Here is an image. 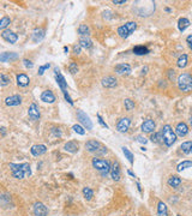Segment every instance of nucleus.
Masks as SVG:
<instances>
[{"label":"nucleus","mask_w":192,"mask_h":216,"mask_svg":"<svg viewBox=\"0 0 192 216\" xmlns=\"http://www.w3.org/2000/svg\"><path fill=\"white\" fill-rule=\"evenodd\" d=\"M62 94H64V97H65V100L67 101L70 105L72 106V105H73V101H72V99L70 97V95H69V93H67V90H66V91H64Z\"/></svg>","instance_id":"nucleus-46"},{"label":"nucleus","mask_w":192,"mask_h":216,"mask_svg":"<svg viewBox=\"0 0 192 216\" xmlns=\"http://www.w3.org/2000/svg\"><path fill=\"white\" fill-rule=\"evenodd\" d=\"M78 45L82 47V48H91L92 42L88 36H82V37L79 39V43H78Z\"/></svg>","instance_id":"nucleus-30"},{"label":"nucleus","mask_w":192,"mask_h":216,"mask_svg":"<svg viewBox=\"0 0 192 216\" xmlns=\"http://www.w3.org/2000/svg\"><path fill=\"white\" fill-rule=\"evenodd\" d=\"M5 103L10 106V107H16V106H19L22 103V97L19 95H12V96H8L5 99Z\"/></svg>","instance_id":"nucleus-15"},{"label":"nucleus","mask_w":192,"mask_h":216,"mask_svg":"<svg viewBox=\"0 0 192 216\" xmlns=\"http://www.w3.org/2000/svg\"><path fill=\"white\" fill-rule=\"evenodd\" d=\"M28 115H29V119H30L31 121H36V120L40 119L41 113H40V108H38V106L36 103H31L30 106H29Z\"/></svg>","instance_id":"nucleus-8"},{"label":"nucleus","mask_w":192,"mask_h":216,"mask_svg":"<svg viewBox=\"0 0 192 216\" xmlns=\"http://www.w3.org/2000/svg\"><path fill=\"white\" fill-rule=\"evenodd\" d=\"M72 130L76 132V133H78V135H85V130H84V127L82 126V125H79V124H76V125H73L72 126Z\"/></svg>","instance_id":"nucleus-40"},{"label":"nucleus","mask_w":192,"mask_h":216,"mask_svg":"<svg viewBox=\"0 0 192 216\" xmlns=\"http://www.w3.org/2000/svg\"><path fill=\"white\" fill-rule=\"evenodd\" d=\"M101 83L105 88H111L112 89V88H115L118 85V81H116V78L112 77V76H107V77L102 78Z\"/></svg>","instance_id":"nucleus-17"},{"label":"nucleus","mask_w":192,"mask_h":216,"mask_svg":"<svg viewBox=\"0 0 192 216\" xmlns=\"http://www.w3.org/2000/svg\"><path fill=\"white\" fill-rule=\"evenodd\" d=\"M186 42H187V45H189V47H190V49L192 51V34L186 37Z\"/></svg>","instance_id":"nucleus-50"},{"label":"nucleus","mask_w":192,"mask_h":216,"mask_svg":"<svg viewBox=\"0 0 192 216\" xmlns=\"http://www.w3.org/2000/svg\"><path fill=\"white\" fill-rule=\"evenodd\" d=\"M92 167L95 169H97L100 172L102 175H107L108 173L111 172V163L106 160H102V159H92Z\"/></svg>","instance_id":"nucleus-5"},{"label":"nucleus","mask_w":192,"mask_h":216,"mask_svg":"<svg viewBox=\"0 0 192 216\" xmlns=\"http://www.w3.org/2000/svg\"><path fill=\"white\" fill-rule=\"evenodd\" d=\"M16 81H17V84L18 86H27V85H29L30 83V78L28 77L25 73H19V75H17V77H16Z\"/></svg>","instance_id":"nucleus-21"},{"label":"nucleus","mask_w":192,"mask_h":216,"mask_svg":"<svg viewBox=\"0 0 192 216\" xmlns=\"http://www.w3.org/2000/svg\"><path fill=\"white\" fill-rule=\"evenodd\" d=\"M124 105H125V108H126V110H132L133 108H135V102L130 99H125L124 101Z\"/></svg>","instance_id":"nucleus-41"},{"label":"nucleus","mask_w":192,"mask_h":216,"mask_svg":"<svg viewBox=\"0 0 192 216\" xmlns=\"http://www.w3.org/2000/svg\"><path fill=\"white\" fill-rule=\"evenodd\" d=\"M136 139H137V142L142 143V144H146V142H148V139H146L145 137H143V136H137Z\"/></svg>","instance_id":"nucleus-47"},{"label":"nucleus","mask_w":192,"mask_h":216,"mask_svg":"<svg viewBox=\"0 0 192 216\" xmlns=\"http://www.w3.org/2000/svg\"><path fill=\"white\" fill-rule=\"evenodd\" d=\"M136 29H137V23L136 22H127L121 27H119L116 32L121 39H127L129 36H131L135 32Z\"/></svg>","instance_id":"nucleus-4"},{"label":"nucleus","mask_w":192,"mask_h":216,"mask_svg":"<svg viewBox=\"0 0 192 216\" xmlns=\"http://www.w3.org/2000/svg\"><path fill=\"white\" fill-rule=\"evenodd\" d=\"M177 65H178V67H180V69H183V67H185V66L187 65V55H186V54H181V55L178 58Z\"/></svg>","instance_id":"nucleus-34"},{"label":"nucleus","mask_w":192,"mask_h":216,"mask_svg":"<svg viewBox=\"0 0 192 216\" xmlns=\"http://www.w3.org/2000/svg\"><path fill=\"white\" fill-rule=\"evenodd\" d=\"M101 147H102V144H101L99 140H96V139H90V140H88L85 143V149L89 153H95L96 154L100 150Z\"/></svg>","instance_id":"nucleus-10"},{"label":"nucleus","mask_w":192,"mask_h":216,"mask_svg":"<svg viewBox=\"0 0 192 216\" xmlns=\"http://www.w3.org/2000/svg\"><path fill=\"white\" fill-rule=\"evenodd\" d=\"M187 168H192V162L191 161H184L181 163H179L177 167L178 172H183V170L187 169Z\"/></svg>","instance_id":"nucleus-35"},{"label":"nucleus","mask_w":192,"mask_h":216,"mask_svg":"<svg viewBox=\"0 0 192 216\" xmlns=\"http://www.w3.org/2000/svg\"><path fill=\"white\" fill-rule=\"evenodd\" d=\"M11 23V19L8 18V17H2L1 19H0V29H5V28H7L8 25Z\"/></svg>","instance_id":"nucleus-39"},{"label":"nucleus","mask_w":192,"mask_h":216,"mask_svg":"<svg viewBox=\"0 0 192 216\" xmlns=\"http://www.w3.org/2000/svg\"><path fill=\"white\" fill-rule=\"evenodd\" d=\"M157 215L159 216H168V209L163 202H159L157 204Z\"/></svg>","instance_id":"nucleus-26"},{"label":"nucleus","mask_w":192,"mask_h":216,"mask_svg":"<svg viewBox=\"0 0 192 216\" xmlns=\"http://www.w3.org/2000/svg\"><path fill=\"white\" fill-rule=\"evenodd\" d=\"M180 149H181V151H183L185 155L192 154V142H191V140L184 142V143L180 145Z\"/></svg>","instance_id":"nucleus-29"},{"label":"nucleus","mask_w":192,"mask_h":216,"mask_svg":"<svg viewBox=\"0 0 192 216\" xmlns=\"http://www.w3.org/2000/svg\"><path fill=\"white\" fill-rule=\"evenodd\" d=\"M10 83V77L7 75L0 73V86H6Z\"/></svg>","instance_id":"nucleus-38"},{"label":"nucleus","mask_w":192,"mask_h":216,"mask_svg":"<svg viewBox=\"0 0 192 216\" xmlns=\"http://www.w3.org/2000/svg\"><path fill=\"white\" fill-rule=\"evenodd\" d=\"M45 34H46V30L45 29H35L34 32H32V42H35V43H37L40 42L41 40L45 37Z\"/></svg>","instance_id":"nucleus-23"},{"label":"nucleus","mask_w":192,"mask_h":216,"mask_svg":"<svg viewBox=\"0 0 192 216\" xmlns=\"http://www.w3.org/2000/svg\"><path fill=\"white\" fill-rule=\"evenodd\" d=\"M131 119L130 118H121L116 124V130L119 132H127L130 129Z\"/></svg>","instance_id":"nucleus-12"},{"label":"nucleus","mask_w":192,"mask_h":216,"mask_svg":"<svg viewBox=\"0 0 192 216\" xmlns=\"http://www.w3.org/2000/svg\"><path fill=\"white\" fill-rule=\"evenodd\" d=\"M161 132L163 136V143L166 144V147H172L177 140V135L170 127V125H165L162 127Z\"/></svg>","instance_id":"nucleus-3"},{"label":"nucleus","mask_w":192,"mask_h":216,"mask_svg":"<svg viewBox=\"0 0 192 216\" xmlns=\"http://www.w3.org/2000/svg\"><path fill=\"white\" fill-rule=\"evenodd\" d=\"M10 169L12 173V177L16 179H24L25 177H30L31 175V169L29 163H10Z\"/></svg>","instance_id":"nucleus-1"},{"label":"nucleus","mask_w":192,"mask_h":216,"mask_svg":"<svg viewBox=\"0 0 192 216\" xmlns=\"http://www.w3.org/2000/svg\"><path fill=\"white\" fill-rule=\"evenodd\" d=\"M127 174H129V175H131V177L136 178V175H135V173H133V172H131V170H127Z\"/></svg>","instance_id":"nucleus-53"},{"label":"nucleus","mask_w":192,"mask_h":216,"mask_svg":"<svg viewBox=\"0 0 192 216\" xmlns=\"http://www.w3.org/2000/svg\"><path fill=\"white\" fill-rule=\"evenodd\" d=\"M132 52H133V54H136V55H145V54H148L150 51H149V48L145 46H136V47H133Z\"/></svg>","instance_id":"nucleus-25"},{"label":"nucleus","mask_w":192,"mask_h":216,"mask_svg":"<svg viewBox=\"0 0 192 216\" xmlns=\"http://www.w3.org/2000/svg\"><path fill=\"white\" fill-rule=\"evenodd\" d=\"M143 71V73H146V71H148V67H144V69L142 70Z\"/></svg>","instance_id":"nucleus-57"},{"label":"nucleus","mask_w":192,"mask_h":216,"mask_svg":"<svg viewBox=\"0 0 192 216\" xmlns=\"http://www.w3.org/2000/svg\"><path fill=\"white\" fill-rule=\"evenodd\" d=\"M1 37L5 40V41H7L8 43H16L17 40H18L17 34H15L13 31L11 30H4L1 32Z\"/></svg>","instance_id":"nucleus-13"},{"label":"nucleus","mask_w":192,"mask_h":216,"mask_svg":"<svg viewBox=\"0 0 192 216\" xmlns=\"http://www.w3.org/2000/svg\"><path fill=\"white\" fill-rule=\"evenodd\" d=\"M168 75H169V78H170V79H173L175 73H174V71H172V70H170V71H168Z\"/></svg>","instance_id":"nucleus-52"},{"label":"nucleus","mask_w":192,"mask_h":216,"mask_svg":"<svg viewBox=\"0 0 192 216\" xmlns=\"http://www.w3.org/2000/svg\"><path fill=\"white\" fill-rule=\"evenodd\" d=\"M137 187H138L139 192H142V187H140V184H139V183H137Z\"/></svg>","instance_id":"nucleus-56"},{"label":"nucleus","mask_w":192,"mask_h":216,"mask_svg":"<svg viewBox=\"0 0 192 216\" xmlns=\"http://www.w3.org/2000/svg\"><path fill=\"white\" fill-rule=\"evenodd\" d=\"M77 119L79 120V123L82 124V125L84 126L86 130H92L91 120H90V118L86 115L83 110H81V109H78V110H77Z\"/></svg>","instance_id":"nucleus-6"},{"label":"nucleus","mask_w":192,"mask_h":216,"mask_svg":"<svg viewBox=\"0 0 192 216\" xmlns=\"http://www.w3.org/2000/svg\"><path fill=\"white\" fill-rule=\"evenodd\" d=\"M125 2H126V0H113V4L115 5H123Z\"/></svg>","instance_id":"nucleus-51"},{"label":"nucleus","mask_w":192,"mask_h":216,"mask_svg":"<svg viewBox=\"0 0 192 216\" xmlns=\"http://www.w3.org/2000/svg\"><path fill=\"white\" fill-rule=\"evenodd\" d=\"M10 202H11V196H8V194H1L0 196V205L2 208H7L10 205Z\"/></svg>","instance_id":"nucleus-33"},{"label":"nucleus","mask_w":192,"mask_h":216,"mask_svg":"<svg viewBox=\"0 0 192 216\" xmlns=\"http://www.w3.org/2000/svg\"><path fill=\"white\" fill-rule=\"evenodd\" d=\"M54 75H55V81H57V83L59 85V88L62 89V93L66 91V89H67V82H66L65 77L60 73V71H59L58 67L54 69Z\"/></svg>","instance_id":"nucleus-7"},{"label":"nucleus","mask_w":192,"mask_h":216,"mask_svg":"<svg viewBox=\"0 0 192 216\" xmlns=\"http://www.w3.org/2000/svg\"><path fill=\"white\" fill-rule=\"evenodd\" d=\"M167 184H168L170 187H174V189H177L178 186L181 184V179L178 177V175H172V177L168 179Z\"/></svg>","instance_id":"nucleus-28"},{"label":"nucleus","mask_w":192,"mask_h":216,"mask_svg":"<svg viewBox=\"0 0 192 216\" xmlns=\"http://www.w3.org/2000/svg\"><path fill=\"white\" fill-rule=\"evenodd\" d=\"M189 27H190V21L187 18H180L178 21V29L181 31V32L186 30Z\"/></svg>","instance_id":"nucleus-27"},{"label":"nucleus","mask_w":192,"mask_h":216,"mask_svg":"<svg viewBox=\"0 0 192 216\" xmlns=\"http://www.w3.org/2000/svg\"><path fill=\"white\" fill-rule=\"evenodd\" d=\"M23 64L27 69H32V67H34V64H32L30 60H28V59H23Z\"/></svg>","instance_id":"nucleus-45"},{"label":"nucleus","mask_w":192,"mask_h":216,"mask_svg":"<svg viewBox=\"0 0 192 216\" xmlns=\"http://www.w3.org/2000/svg\"><path fill=\"white\" fill-rule=\"evenodd\" d=\"M64 149H65V151H67V153L75 154V153H77V151H78L79 145H78V143H77V142H75V140H70V142H67V143H65Z\"/></svg>","instance_id":"nucleus-20"},{"label":"nucleus","mask_w":192,"mask_h":216,"mask_svg":"<svg viewBox=\"0 0 192 216\" xmlns=\"http://www.w3.org/2000/svg\"><path fill=\"white\" fill-rule=\"evenodd\" d=\"M150 140L155 143V144H161L163 143V136H162V132H156V133H154L151 135V137H150Z\"/></svg>","instance_id":"nucleus-32"},{"label":"nucleus","mask_w":192,"mask_h":216,"mask_svg":"<svg viewBox=\"0 0 192 216\" xmlns=\"http://www.w3.org/2000/svg\"><path fill=\"white\" fill-rule=\"evenodd\" d=\"M81 49H82V47L79 46V45H75V46H73V53L79 54L81 53Z\"/></svg>","instance_id":"nucleus-49"},{"label":"nucleus","mask_w":192,"mask_h":216,"mask_svg":"<svg viewBox=\"0 0 192 216\" xmlns=\"http://www.w3.org/2000/svg\"><path fill=\"white\" fill-rule=\"evenodd\" d=\"M97 119H99V123H100L101 125L103 126V127H106V129H108V125H107L106 123H105V121H103V119H102V116H101L100 114H97Z\"/></svg>","instance_id":"nucleus-48"},{"label":"nucleus","mask_w":192,"mask_h":216,"mask_svg":"<svg viewBox=\"0 0 192 216\" xmlns=\"http://www.w3.org/2000/svg\"><path fill=\"white\" fill-rule=\"evenodd\" d=\"M78 34L82 36H89L90 35V28L86 25V24H81L78 27Z\"/></svg>","instance_id":"nucleus-31"},{"label":"nucleus","mask_w":192,"mask_h":216,"mask_svg":"<svg viewBox=\"0 0 192 216\" xmlns=\"http://www.w3.org/2000/svg\"><path fill=\"white\" fill-rule=\"evenodd\" d=\"M123 153H124V155L126 156V159L129 160V162H130L131 164H133V154H132L126 147H123Z\"/></svg>","instance_id":"nucleus-37"},{"label":"nucleus","mask_w":192,"mask_h":216,"mask_svg":"<svg viewBox=\"0 0 192 216\" xmlns=\"http://www.w3.org/2000/svg\"><path fill=\"white\" fill-rule=\"evenodd\" d=\"M32 211H34V215L35 216H47V214H48L47 207L43 203H41V202H36L34 204Z\"/></svg>","instance_id":"nucleus-9"},{"label":"nucleus","mask_w":192,"mask_h":216,"mask_svg":"<svg viewBox=\"0 0 192 216\" xmlns=\"http://www.w3.org/2000/svg\"><path fill=\"white\" fill-rule=\"evenodd\" d=\"M177 216H181V215H177Z\"/></svg>","instance_id":"nucleus-59"},{"label":"nucleus","mask_w":192,"mask_h":216,"mask_svg":"<svg viewBox=\"0 0 192 216\" xmlns=\"http://www.w3.org/2000/svg\"><path fill=\"white\" fill-rule=\"evenodd\" d=\"M109 174H111L112 179L115 180V181H119V180H120V178H121V170H120V164H119V162L118 161H115L114 163L112 164Z\"/></svg>","instance_id":"nucleus-11"},{"label":"nucleus","mask_w":192,"mask_h":216,"mask_svg":"<svg viewBox=\"0 0 192 216\" xmlns=\"http://www.w3.org/2000/svg\"><path fill=\"white\" fill-rule=\"evenodd\" d=\"M69 71L72 73V75H75V73H77V72H78V66H77L76 62H71V64H70Z\"/></svg>","instance_id":"nucleus-42"},{"label":"nucleus","mask_w":192,"mask_h":216,"mask_svg":"<svg viewBox=\"0 0 192 216\" xmlns=\"http://www.w3.org/2000/svg\"><path fill=\"white\" fill-rule=\"evenodd\" d=\"M190 124H191V126H192V116L190 118Z\"/></svg>","instance_id":"nucleus-58"},{"label":"nucleus","mask_w":192,"mask_h":216,"mask_svg":"<svg viewBox=\"0 0 192 216\" xmlns=\"http://www.w3.org/2000/svg\"><path fill=\"white\" fill-rule=\"evenodd\" d=\"M0 130H1V132H2V135H4V136L6 135V129H5V127H1Z\"/></svg>","instance_id":"nucleus-54"},{"label":"nucleus","mask_w":192,"mask_h":216,"mask_svg":"<svg viewBox=\"0 0 192 216\" xmlns=\"http://www.w3.org/2000/svg\"><path fill=\"white\" fill-rule=\"evenodd\" d=\"M83 196L86 201H90L92 197H94V191H92L90 187H84L83 189Z\"/></svg>","instance_id":"nucleus-36"},{"label":"nucleus","mask_w":192,"mask_h":216,"mask_svg":"<svg viewBox=\"0 0 192 216\" xmlns=\"http://www.w3.org/2000/svg\"><path fill=\"white\" fill-rule=\"evenodd\" d=\"M155 127H156V124L154 121L153 119H145L143 124H142V131L144 132V133H150V132H153L155 130Z\"/></svg>","instance_id":"nucleus-14"},{"label":"nucleus","mask_w":192,"mask_h":216,"mask_svg":"<svg viewBox=\"0 0 192 216\" xmlns=\"http://www.w3.org/2000/svg\"><path fill=\"white\" fill-rule=\"evenodd\" d=\"M115 72L118 75H130L131 66L129 64H118L115 66Z\"/></svg>","instance_id":"nucleus-19"},{"label":"nucleus","mask_w":192,"mask_h":216,"mask_svg":"<svg viewBox=\"0 0 192 216\" xmlns=\"http://www.w3.org/2000/svg\"><path fill=\"white\" fill-rule=\"evenodd\" d=\"M175 135L179 137H185L187 133H189V126L185 123H179L175 126Z\"/></svg>","instance_id":"nucleus-18"},{"label":"nucleus","mask_w":192,"mask_h":216,"mask_svg":"<svg viewBox=\"0 0 192 216\" xmlns=\"http://www.w3.org/2000/svg\"><path fill=\"white\" fill-rule=\"evenodd\" d=\"M18 58V55L16 53H8V52H5V53L0 54V62H6L8 60H16Z\"/></svg>","instance_id":"nucleus-24"},{"label":"nucleus","mask_w":192,"mask_h":216,"mask_svg":"<svg viewBox=\"0 0 192 216\" xmlns=\"http://www.w3.org/2000/svg\"><path fill=\"white\" fill-rule=\"evenodd\" d=\"M46 151H47V147L46 145H43V144H35V145H32L30 149L31 155H34V156H36V157L43 155Z\"/></svg>","instance_id":"nucleus-16"},{"label":"nucleus","mask_w":192,"mask_h":216,"mask_svg":"<svg viewBox=\"0 0 192 216\" xmlns=\"http://www.w3.org/2000/svg\"><path fill=\"white\" fill-rule=\"evenodd\" d=\"M49 67H51V64H49V62H48V64H46V65H43V66H40V69H38V75H40V76H42V75L45 73V71H46V70H48Z\"/></svg>","instance_id":"nucleus-43"},{"label":"nucleus","mask_w":192,"mask_h":216,"mask_svg":"<svg viewBox=\"0 0 192 216\" xmlns=\"http://www.w3.org/2000/svg\"><path fill=\"white\" fill-rule=\"evenodd\" d=\"M41 101H43L46 103H53L55 102V96L51 90H45L41 94Z\"/></svg>","instance_id":"nucleus-22"},{"label":"nucleus","mask_w":192,"mask_h":216,"mask_svg":"<svg viewBox=\"0 0 192 216\" xmlns=\"http://www.w3.org/2000/svg\"><path fill=\"white\" fill-rule=\"evenodd\" d=\"M64 52H65V53H69V47H64Z\"/></svg>","instance_id":"nucleus-55"},{"label":"nucleus","mask_w":192,"mask_h":216,"mask_svg":"<svg viewBox=\"0 0 192 216\" xmlns=\"http://www.w3.org/2000/svg\"><path fill=\"white\" fill-rule=\"evenodd\" d=\"M178 88L183 93L192 91V75L189 72H184L178 77Z\"/></svg>","instance_id":"nucleus-2"},{"label":"nucleus","mask_w":192,"mask_h":216,"mask_svg":"<svg viewBox=\"0 0 192 216\" xmlns=\"http://www.w3.org/2000/svg\"><path fill=\"white\" fill-rule=\"evenodd\" d=\"M51 132L53 133L55 137H62V131H60V129H57V127H53Z\"/></svg>","instance_id":"nucleus-44"}]
</instances>
